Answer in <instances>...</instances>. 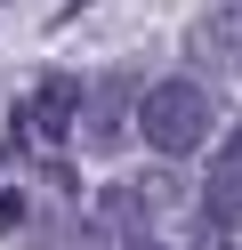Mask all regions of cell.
Wrapping results in <instances>:
<instances>
[{
    "instance_id": "obj_5",
    "label": "cell",
    "mask_w": 242,
    "mask_h": 250,
    "mask_svg": "<svg viewBox=\"0 0 242 250\" xmlns=\"http://www.w3.org/2000/svg\"><path fill=\"white\" fill-rule=\"evenodd\" d=\"M24 218V194H0V226H16Z\"/></svg>"
},
{
    "instance_id": "obj_6",
    "label": "cell",
    "mask_w": 242,
    "mask_h": 250,
    "mask_svg": "<svg viewBox=\"0 0 242 250\" xmlns=\"http://www.w3.org/2000/svg\"><path fill=\"white\" fill-rule=\"evenodd\" d=\"M129 250H154V242H129Z\"/></svg>"
},
{
    "instance_id": "obj_4",
    "label": "cell",
    "mask_w": 242,
    "mask_h": 250,
    "mask_svg": "<svg viewBox=\"0 0 242 250\" xmlns=\"http://www.w3.org/2000/svg\"><path fill=\"white\" fill-rule=\"evenodd\" d=\"M202 210L218 218V226H234V218H242V137H226V153L210 162V178H202Z\"/></svg>"
},
{
    "instance_id": "obj_1",
    "label": "cell",
    "mask_w": 242,
    "mask_h": 250,
    "mask_svg": "<svg viewBox=\"0 0 242 250\" xmlns=\"http://www.w3.org/2000/svg\"><path fill=\"white\" fill-rule=\"evenodd\" d=\"M210 129H218V113H210V89H202V81H145L137 137L154 146V162H186V153H202Z\"/></svg>"
},
{
    "instance_id": "obj_3",
    "label": "cell",
    "mask_w": 242,
    "mask_h": 250,
    "mask_svg": "<svg viewBox=\"0 0 242 250\" xmlns=\"http://www.w3.org/2000/svg\"><path fill=\"white\" fill-rule=\"evenodd\" d=\"M81 97H89V89H81L73 73H48V81L24 97V129H41V137H65V129H81V121H73V113H81Z\"/></svg>"
},
{
    "instance_id": "obj_2",
    "label": "cell",
    "mask_w": 242,
    "mask_h": 250,
    "mask_svg": "<svg viewBox=\"0 0 242 250\" xmlns=\"http://www.w3.org/2000/svg\"><path fill=\"white\" fill-rule=\"evenodd\" d=\"M137 105H145V81H137V73H105V81H97L89 97H81V137H89V146L105 153L113 137H121V121L137 113Z\"/></svg>"
}]
</instances>
